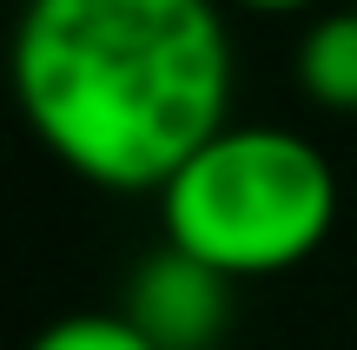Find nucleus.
Instances as JSON below:
<instances>
[{
  "label": "nucleus",
  "instance_id": "obj_1",
  "mask_svg": "<svg viewBox=\"0 0 357 350\" xmlns=\"http://www.w3.org/2000/svg\"><path fill=\"white\" fill-rule=\"evenodd\" d=\"M7 86L73 179L159 198L231 126V33L218 0H26Z\"/></svg>",
  "mask_w": 357,
  "mask_h": 350
},
{
  "label": "nucleus",
  "instance_id": "obj_2",
  "mask_svg": "<svg viewBox=\"0 0 357 350\" xmlns=\"http://www.w3.org/2000/svg\"><path fill=\"white\" fill-rule=\"evenodd\" d=\"M166 245L231 285L298 271L337 225V172L305 132L225 126L159 192Z\"/></svg>",
  "mask_w": 357,
  "mask_h": 350
},
{
  "label": "nucleus",
  "instance_id": "obj_3",
  "mask_svg": "<svg viewBox=\"0 0 357 350\" xmlns=\"http://www.w3.org/2000/svg\"><path fill=\"white\" fill-rule=\"evenodd\" d=\"M231 291H238L231 278L166 245L132 271V291L119 311L153 350H212L231 331Z\"/></svg>",
  "mask_w": 357,
  "mask_h": 350
},
{
  "label": "nucleus",
  "instance_id": "obj_4",
  "mask_svg": "<svg viewBox=\"0 0 357 350\" xmlns=\"http://www.w3.org/2000/svg\"><path fill=\"white\" fill-rule=\"evenodd\" d=\"M298 93L324 113H357V13H318L298 40Z\"/></svg>",
  "mask_w": 357,
  "mask_h": 350
},
{
  "label": "nucleus",
  "instance_id": "obj_5",
  "mask_svg": "<svg viewBox=\"0 0 357 350\" xmlns=\"http://www.w3.org/2000/svg\"><path fill=\"white\" fill-rule=\"evenodd\" d=\"M26 350H153V344L126 324V311H73L53 317Z\"/></svg>",
  "mask_w": 357,
  "mask_h": 350
},
{
  "label": "nucleus",
  "instance_id": "obj_6",
  "mask_svg": "<svg viewBox=\"0 0 357 350\" xmlns=\"http://www.w3.org/2000/svg\"><path fill=\"white\" fill-rule=\"evenodd\" d=\"M231 7H245V13H305L318 0H231Z\"/></svg>",
  "mask_w": 357,
  "mask_h": 350
},
{
  "label": "nucleus",
  "instance_id": "obj_7",
  "mask_svg": "<svg viewBox=\"0 0 357 350\" xmlns=\"http://www.w3.org/2000/svg\"><path fill=\"white\" fill-rule=\"evenodd\" d=\"M351 13H357V0H351Z\"/></svg>",
  "mask_w": 357,
  "mask_h": 350
}]
</instances>
